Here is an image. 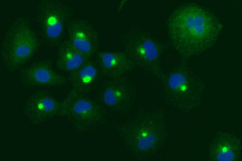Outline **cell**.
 Here are the masks:
<instances>
[{
	"label": "cell",
	"instance_id": "obj_1",
	"mask_svg": "<svg viewBox=\"0 0 242 161\" xmlns=\"http://www.w3.org/2000/svg\"><path fill=\"white\" fill-rule=\"evenodd\" d=\"M8 40L3 60L11 71L19 69L31 58L37 46L36 39L29 32H19Z\"/></svg>",
	"mask_w": 242,
	"mask_h": 161
},
{
	"label": "cell",
	"instance_id": "obj_2",
	"mask_svg": "<svg viewBox=\"0 0 242 161\" xmlns=\"http://www.w3.org/2000/svg\"><path fill=\"white\" fill-rule=\"evenodd\" d=\"M21 82L26 87L55 86L65 83L64 77L43 62L35 63L23 70Z\"/></svg>",
	"mask_w": 242,
	"mask_h": 161
},
{
	"label": "cell",
	"instance_id": "obj_3",
	"mask_svg": "<svg viewBox=\"0 0 242 161\" xmlns=\"http://www.w3.org/2000/svg\"><path fill=\"white\" fill-rule=\"evenodd\" d=\"M61 104L66 114L80 122H91L98 116L97 108L91 100L76 94L69 95Z\"/></svg>",
	"mask_w": 242,
	"mask_h": 161
},
{
	"label": "cell",
	"instance_id": "obj_4",
	"mask_svg": "<svg viewBox=\"0 0 242 161\" xmlns=\"http://www.w3.org/2000/svg\"><path fill=\"white\" fill-rule=\"evenodd\" d=\"M69 41L87 57L94 52L96 46L94 31L89 24L81 21L71 23L68 27Z\"/></svg>",
	"mask_w": 242,
	"mask_h": 161
},
{
	"label": "cell",
	"instance_id": "obj_5",
	"mask_svg": "<svg viewBox=\"0 0 242 161\" xmlns=\"http://www.w3.org/2000/svg\"><path fill=\"white\" fill-rule=\"evenodd\" d=\"M99 60L103 72L111 77L121 75L134 66L132 60L120 53H103L100 54Z\"/></svg>",
	"mask_w": 242,
	"mask_h": 161
},
{
	"label": "cell",
	"instance_id": "obj_6",
	"mask_svg": "<svg viewBox=\"0 0 242 161\" xmlns=\"http://www.w3.org/2000/svg\"><path fill=\"white\" fill-rule=\"evenodd\" d=\"M87 57L69 41L67 42L60 47L57 63L61 69L73 72L84 64Z\"/></svg>",
	"mask_w": 242,
	"mask_h": 161
},
{
	"label": "cell",
	"instance_id": "obj_7",
	"mask_svg": "<svg viewBox=\"0 0 242 161\" xmlns=\"http://www.w3.org/2000/svg\"><path fill=\"white\" fill-rule=\"evenodd\" d=\"M231 135L229 134L228 137H219V140L216 138L217 140L214 141V145L212 148L213 149L211 150L213 153L212 154H214L212 157H215L213 158L216 159L215 160L233 161L239 156L240 142L237 138L235 139L234 135L233 137Z\"/></svg>",
	"mask_w": 242,
	"mask_h": 161
},
{
	"label": "cell",
	"instance_id": "obj_8",
	"mask_svg": "<svg viewBox=\"0 0 242 161\" xmlns=\"http://www.w3.org/2000/svg\"><path fill=\"white\" fill-rule=\"evenodd\" d=\"M27 102L28 105L44 115L54 114L61 108V103L44 92L34 94Z\"/></svg>",
	"mask_w": 242,
	"mask_h": 161
},
{
	"label": "cell",
	"instance_id": "obj_9",
	"mask_svg": "<svg viewBox=\"0 0 242 161\" xmlns=\"http://www.w3.org/2000/svg\"><path fill=\"white\" fill-rule=\"evenodd\" d=\"M67 13L66 8L62 4L59 2L55 5L48 20L47 32L49 37L56 38L60 35L66 21Z\"/></svg>",
	"mask_w": 242,
	"mask_h": 161
},
{
	"label": "cell",
	"instance_id": "obj_10",
	"mask_svg": "<svg viewBox=\"0 0 242 161\" xmlns=\"http://www.w3.org/2000/svg\"><path fill=\"white\" fill-rule=\"evenodd\" d=\"M131 45V50L134 56L139 58L143 55L149 60L155 58L157 55V50L154 45L150 41H145L141 44L136 39L134 40Z\"/></svg>",
	"mask_w": 242,
	"mask_h": 161
},
{
	"label": "cell",
	"instance_id": "obj_11",
	"mask_svg": "<svg viewBox=\"0 0 242 161\" xmlns=\"http://www.w3.org/2000/svg\"><path fill=\"white\" fill-rule=\"evenodd\" d=\"M97 75V71L94 66L91 64H87L83 65L73 72L72 77L74 83L80 86L91 82Z\"/></svg>",
	"mask_w": 242,
	"mask_h": 161
},
{
	"label": "cell",
	"instance_id": "obj_12",
	"mask_svg": "<svg viewBox=\"0 0 242 161\" xmlns=\"http://www.w3.org/2000/svg\"><path fill=\"white\" fill-rule=\"evenodd\" d=\"M120 86H111L106 89L104 93V101L107 104L115 105L122 101L125 94L123 89Z\"/></svg>",
	"mask_w": 242,
	"mask_h": 161
},
{
	"label": "cell",
	"instance_id": "obj_13",
	"mask_svg": "<svg viewBox=\"0 0 242 161\" xmlns=\"http://www.w3.org/2000/svg\"><path fill=\"white\" fill-rule=\"evenodd\" d=\"M184 80V79L182 76L179 74H176L171 78L170 80V85L172 88H176L182 83Z\"/></svg>",
	"mask_w": 242,
	"mask_h": 161
}]
</instances>
